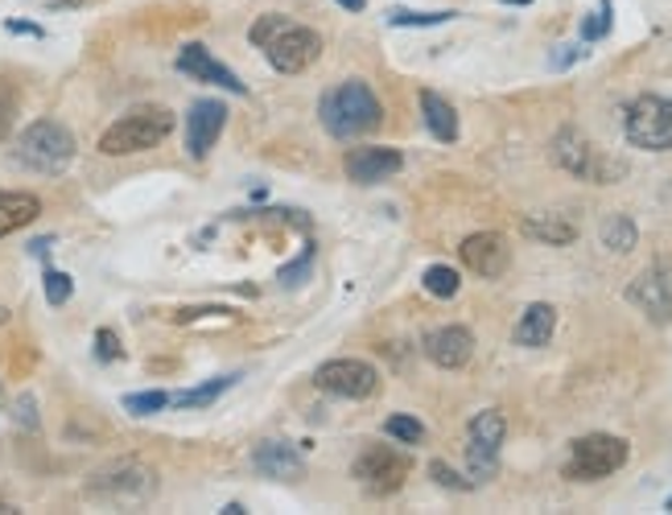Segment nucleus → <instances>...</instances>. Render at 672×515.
<instances>
[{
    "instance_id": "nucleus-31",
    "label": "nucleus",
    "mask_w": 672,
    "mask_h": 515,
    "mask_svg": "<svg viewBox=\"0 0 672 515\" xmlns=\"http://www.w3.org/2000/svg\"><path fill=\"white\" fill-rule=\"evenodd\" d=\"M71 293H75V280L66 277V273H59V268H50V273H46V301H50V305H66Z\"/></svg>"
},
{
    "instance_id": "nucleus-42",
    "label": "nucleus",
    "mask_w": 672,
    "mask_h": 515,
    "mask_svg": "<svg viewBox=\"0 0 672 515\" xmlns=\"http://www.w3.org/2000/svg\"><path fill=\"white\" fill-rule=\"evenodd\" d=\"M503 4H533V0H503Z\"/></svg>"
},
{
    "instance_id": "nucleus-5",
    "label": "nucleus",
    "mask_w": 672,
    "mask_h": 515,
    "mask_svg": "<svg viewBox=\"0 0 672 515\" xmlns=\"http://www.w3.org/2000/svg\"><path fill=\"white\" fill-rule=\"evenodd\" d=\"M632 457V445L614 434H586L577 437L570 445V457H565V478L574 482H598V478L623 470Z\"/></svg>"
},
{
    "instance_id": "nucleus-28",
    "label": "nucleus",
    "mask_w": 672,
    "mask_h": 515,
    "mask_svg": "<svg viewBox=\"0 0 672 515\" xmlns=\"http://www.w3.org/2000/svg\"><path fill=\"white\" fill-rule=\"evenodd\" d=\"M611 34V0H602L594 13H586L582 21V41H602Z\"/></svg>"
},
{
    "instance_id": "nucleus-29",
    "label": "nucleus",
    "mask_w": 672,
    "mask_h": 515,
    "mask_svg": "<svg viewBox=\"0 0 672 515\" xmlns=\"http://www.w3.org/2000/svg\"><path fill=\"white\" fill-rule=\"evenodd\" d=\"M165 404H170V392H133V397H124V409L133 416H153Z\"/></svg>"
},
{
    "instance_id": "nucleus-21",
    "label": "nucleus",
    "mask_w": 672,
    "mask_h": 515,
    "mask_svg": "<svg viewBox=\"0 0 672 515\" xmlns=\"http://www.w3.org/2000/svg\"><path fill=\"white\" fill-rule=\"evenodd\" d=\"M41 215V202L34 194H21V190H4L0 194V239L29 227Z\"/></svg>"
},
{
    "instance_id": "nucleus-8",
    "label": "nucleus",
    "mask_w": 672,
    "mask_h": 515,
    "mask_svg": "<svg viewBox=\"0 0 672 515\" xmlns=\"http://www.w3.org/2000/svg\"><path fill=\"white\" fill-rule=\"evenodd\" d=\"M508 437V420L499 409H483L471 416L466 425V466H471V482H487L499 470V445Z\"/></svg>"
},
{
    "instance_id": "nucleus-3",
    "label": "nucleus",
    "mask_w": 672,
    "mask_h": 515,
    "mask_svg": "<svg viewBox=\"0 0 672 515\" xmlns=\"http://www.w3.org/2000/svg\"><path fill=\"white\" fill-rule=\"evenodd\" d=\"M153 495H158V475L149 466L133 462V457L112 462V466H103V470L87 478V499L108 503V507H137V503H149Z\"/></svg>"
},
{
    "instance_id": "nucleus-11",
    "label": "nucleus",
    "mask_w": 672,
    "mask_h": 515,
    "mask_svg": "<svg viewBox=\"0 0 672 515\" xmlns=\"http://www.w3.org/2000/svg\"><path fill=\"white\" fill-rule=\"evenodd\" d=\"M264 59L273 62V71L281 75H301L306 66H314L322 59V38H318L314 29H306V25H289V29H281L277 38H269L264 46Z\"/></svg>"
},
{
    "instance_id": "nucleus-39",
    "label": "nucleus",
    "mask_w": 672,
    "mask_h": 515,
    "mask_svg": "<svg viewBox=\"0 0 672 515\" xmlns=\"http://www.w3.org/2000/svg\"><path fill=\"white\" fill-rule=\"evenodd\" d=\"M338 9H347V13H363L368 9V0H335Z\"/></svg>"
},
{
    "instance_id": "nucleus-15",
    "label": "nucleus",
    "mask_w": 672,
    "mask_h": 515,
    "mask_svg": "<svg viewBox=\"0 0 672 515\" xmlns=\"http://www.w3.org/2000/svg\"><path fill=\"white\" fill-rule=\"evenodd\" d=\"M421 351H425V359L437 363L441 372H458V367H466L471 355H475V335H471L466 326H437V330L425 335Z\"/></svg>"
},
{
    "instance_id": "nucleus-22",
    "label": "nucleus",
    "mask_w": 672,
    "mask_h": 515,
    "mask_svg": "<svg viewBox=\"0 0 672 515\" xmlns=\"http://www.w3.org/2000/svg\"><path fill=\"white\" fill-rule=\"evenodd\" d=\"M520 231L528 239H540V243H553V248H565L577 239V227L561 215H528L520 223Z\"/></svg>"
},
{
    "instance_id": "nucleus-40",
    "label": "nucleus",
    "mask_w": 672,
    "mask_h": 515,
    "mask_svg": "<svg viewBox=\"0 0 672 515\" xmlns=\"http://www.w3.org/2000/svg\"><path fill=\"white\" fill-rule=\"evenodd\" d=\"M29 252H34V256H46V252H50V239H34Z\"/></svg>"
},
{
    "instance_id": "nucleus-25",
    "label": "nucleus",
    "mask_w": 672,
    "mask_h": 515,
    "mask_svg": "<svg viewBox=\"0 0 672 515\" xmlns=\"http://www.w3.org/2000/svg\"><path fill=\"white\" fill-rule=\"evenodd\" d=\"M239 376H219L211 379V384H202V388H195V392H182V397H170V404H178V409H202V404H211V400H219L232 384H236Z\"/></svg>"
},
{
    "instance_id": "nucleus-12",
    "label": "nucleus",
    "mask_w": 672,
    "mask_h": 515,
    "mask_svg": "<svg viewBox=\"0 0 672 515\" xmlns=\"http://www.w3.org/2000/svg\"><path fill=\"white\" fill-rule=\"evenodd\" d=\"M627 301H632L648 322H656V326L672 322V273L664 264H652L648 273H639V277L632 280Z\"/></svg>"
},
{
    "instance_id": "nucleus-7",
    "label": "nucleus",
    "mask_w": 672,
    "mask_h": 515,
    "mask_svg": "<svg viewBox=\"0 0 672 515\" xmlns=\"http://www.w3.org/2000/svg\"><path fill=\"white\" fill-rule=\"evenodd\" d=\"M623 133L635 149H648V153L672 149V96H639L627 108Z\"/></svg>"
},
{
    "instance_id": "nucleus-18",
    "label": "nucleus",
    "mask_w": 672,
    "mask_h": 515,
    "mask_svg": "<svg viewBox=\"0 0 672 515\" xmlns=\"http://www.w3.org/2000/svg\"><path fill=\"white\" fill-rule=\"evenodd\" d=\"M252 466H257L264 478H301L306 475V457L297 454L294 445L285 441H260L252 450Z\"/></svg>"
},
{
    "instance_id": "nucleus-20",
    "label": "nucleus",
    "mask_w": 672,
    "mask_h": 515,
    "mask_svg": "<svg viewBox=\"0 0 672 515\" xmlns=\"http://www.w3.org/2000/svg\"><path fill=\"white\" fill-rule=\"evenodd\" d=\"M421 116H425V128L430 137L441 140V145H455L458 140V112L450 100H441L437 91H421Z\"/></svg>"
},
{
    "instance_id": "nucleus-36",
    "label": "nucleus",
    "mask_w": 672,
    "mask_h": 515,
    "mask_svg": "<svg viewBox=\"0 0 672 515\" xmlns=\"http://www.w3.org/2000/svg\"><path fill=\"white\" fill-rule=\"evenodd\" d=\"M577 59H582V50H577V46H557V54L549 59V66H553V71H565V66H574Z\"/></svg>"
},
{
    "instance_id": "nucleus-9",
    "label": "nucleus",
    "mask_w": 672,
    "mask_h": 515,
    "mask_svg": "<svg viewBox=\"0 0 672 515\" xmlns=\"http://www.w3.org/2000/svg\"><path fill=\"white\" fill-rule=\"evenodd\" d=\"M314 384L338 400H368L376 397L379 372L363 359H331L314 372Z\"/></svg>"
},
{
    "instance_id": "nucleus-14",
    "label": "nucleus",
    "mask_w": 672,
    "mask_h": 515,
    "mask_svg": "<svg viewBox=\"0 0 672 515\" xmlns=\"http://www.w3.org/2000/svg\"><path fill=\"white\" fill-rule=\"evenodd\" d=\"M458 256H462V264H466L475 277L491 280V277H499V273H508L512 248H508V239L499 236V231H475V236L462 239Z\"/></svg>"
},
{
    "instance_id": "nucleus-26",
    "label": "nucleus",
    "mask_w": 672,
    "mask_h": 515,
    "mask_svg": "<svg viewBox=\"0 0 672 515\" xmlns=\"http://www.w3.org/2000/svg\"><path fill=\"white\" fill-rule=\"evenodd\" d=\"M458 13L450 9H437V13H413V9H393L388 13V25L396 29H430V25H446V21H455Z\"/></svg>"
},
{
    "instance_id": "nucleus-30",
    "label": "nucleus",
    "mask_w": 672,
    "mask_h": 515,
    "mask_svg": "<svg viewBox=\"0 0 672 515\" xmlns=\"http://www.w3.org/2000/svg\"><path fill=\"white\" fill-rule=\"evenodd\" d=\"M310 264H314V248H306V252H301L294 264H285V268H281V277H277L281 289H297L301 280L310 277Z\"/></svg>"
},
{
    "instance_id": "nucleus-35",
    "label": "nucleus",
    "mask_w": 672,
    "mask_h": 515,
    "mask_svg": "<svg viewBox=\"0 0 672 515\" xmlns=\"http://www.w3.org/2000/svg\"><path fill=\"white\" fill-rule=\"evenodd\" d=\"M96 359L99 363H116V359H124V347H120L116 330H96Z\"/></svg>"
},
{
    "instance_id": "nucleus-38",
    "label": "nucleus",
    "mask_w": 672,
    "mask_h": 515,
    "mask_svg": "<svg viewBox=\"0 0 672 515\" xmlns=\"http://www.w3.org/2000/svg\"><path fill=\"white\" fill-rule=\"evenodd\" d=\"M4 29L9 34H34V38H41V25H29V21H4Z\"/></svg>"
},
{
    "instance_id": "nucleus-4",
    "label": "nucleus",
    "mask_w": 672,
    "mask_h": 515,
    "mask_svg": "<svg viewBox=\"0 0 672 515\" xmlns=\"http://www.w3.org/2000/svg\"><path fill=\"white\" fill-rule=\"evenodd\" d=\"M75 158V137L59 120H34L17 137V161L34 174H62Z\"/></svg>"
},
{
    "instance_id": "nucleus-41",
    "label": "nucleus",
    "mask_w": 672,
    "mask_h": 515,
    "mask_svg": "<svg viewBox=\"0 0 672 515\" xmlns=\"http://www.w3.org/2000/svg\"><path fill=\"white\" fill-rule=\"evenodd\" d=\"M4 322H9V310H4V305H0V326H4Z\"/></svg>"
},
{
    "instance_id": "nucleus-34",
    "label": "nucleus",
    "mask_w": 672,
    "mask_h": 515,
    "mask_svg": "<svg viewBox=\"0 0 672 515\" xmlns=\"http://www.w3.org/2000/svg\"><path fill=\"white\" fill-rule=\"evenodd\" d=\"M294 21L289 17H281V13H269V17H260L257 25H252V46H264L269 38H277L281 29H289Z\"/></svg>"
},
{
    "instance_id": "nucleus-16",
    "label": "nucleus",
    "mask_w": 672,
    "mask_h": 515,
    "mask_svg": "<svg viewBox=\"0 0 672 515\" xmlns=\"http://www.w3.org/2000/svg\"><path fill=\"white\" fill-rule=\"evenodd\" d=\"M223 124H227V108H223L219 100L190 103V112H186V149H190V158L202 161L211 149H215Z\"/></svg>"
},
{
    "instance_id": "nucleus-19",
    "label": "nucleus",
    "mask_w": 672,
    "mask_h": 515,
    "mask_svg": "<svg viewBox=\"0 0 672 515\" xmlns=\"http://www.w3.org/2000/svg\"><path fill=\"white\" fill-rule=\"evenodd\" d=\"M557 330V310L549 305V301H533L524 314H520V322H515V347H549V338H553Z\"/></svg>"
},
{
    "instance_id": "nucleus-43",
    "label": "nucleus",
    "mask_w": 672,
    "mask_h": 515,
    "mask_svg": "<svg viewBox=\"0 0 672 515\" xmlns=\"http://www.w3.org/2000/svg\"><path fill=\"white\" fill-rule=\"evenodd\" d=\"M664 507H669V512H672V495H669V503H664Z\"/></svg>"
},
{
    "instance_id": "nucleus-2",
    "label": "nucleus",
    "mask_w": 672,
    "mask_h": 515,
    "mask_svg": "<svg viewBox=\"0 0 672 515\" xmlns=\"http://www.w3.org/2000/svg\"><path fill=\"white\" fill-rule=\"evenodd\" d=\"M174 133V112L170 108H158V103H145V108H133L128 116H120L103 137H99V153L103 158H133V153H145Z\"/></svg>"
},
{
    "instance_id": "nucleus-6",
    "label": "nucleus",
    "mask_w": 672,
    "mask_h": 515,
    "mask_svg": "<svg viewBox=\"0 0 672 515\" xmlns=\"http://www.w3.org/2000/svg\"><path fill=\"white\" fill-rule=\"evenodd\" d=\"M549 153H553V161L565 169V174H574V178H582V181H598V186H607V181L623 178V165L611 158H602V153H598L577 128H561V133L553 137V145H549Z\"/></svg>"
},
{
    "instance_id": "nucleus-23",
    "label": "nucleus",
    "mask_w": 672,
    "mask_h": 515,
    "mask_svg": "<svg viewBox=\"0 0 672 515\" xmlns=\"http://www.w3.org/2000/svg\"><path fill=\"white\" fill-rule=\"evenodd\" d=\"M635 243H639V231L627 215H607L602 218V248H611L619 256H627Z\"/></svg>"
},
{
    "instance_id": "nucleus-13",
    "label": "nucleus",
    "mask_w": 672,
    "mask_h": 515,
    "mask_svg": "<svg viewBox=\"0 0 672 515\" xmlns=\"http://www.w3.org/2000/svg\"><path fill=\"white\" fill-rule=\"evenodd\" d=\"M400 149H388V145H359V149H347L343 158V169L356 186H376V181H388L393 174H400Z\"/></svg>"
},
{
    "instance_id": "nucleus-27",
    "label": "nucleus",
    "mask_w": 672,
    "mask_h": 515,
    "mask_svg": "<svg viewBox=\"0 0 672 515\" xmlns=\"http://www.w3.org/2000/svg\"><path fill=\"white\" fill-rule=\"evenodd\" d=\"M384 434L393 437V441H400V445H421V441H425V425H421L416 416L396 413L384 420Z\"/></svg>"
},
{
    "instance_id": "nucleus-32",
    "label": "nucleus",
    "mask_w": 672,
    "mask_h": 515,
    "mask_svg": "<svg viewBox=\"0 0 672 515\" xmlns=\"http://www.w3.org/2000/svg\"><path fill=\"white\" fill-rule=\"evenodd\" d=\"M430 478H434L437 487H446V491H471V487H475L471 478H462L458 470H450L446 462H430Z\"/></svg>"
},
{
    "instance_id": "nucleus-24",
    "label": "nucleus",
    "mask_w": 672,
    "mask_h": 515,
    "mask_svg": "<svg viewBox=\"0 0 672 515\" xmlns=\"http://www.w3.org/2000/svg\"><path fill=\"white\" fill-rule=\"evenodd\" d=\"M421 285H425V293L450 301L458 289H462V277H458L450 264H430V268H425V277H421Z\"/></svg>"
},
{
    "instance_id": "nucleus-37",
    "label": "nucleus",
    "mask_w": 672,
    "mask_h": 515,
    "mask_svg": "<svg viewBox=\"0 0 672 515\" xmlns=\"http://www.w3.org/2000/svg\"><path fill=\"white\" fill-rule=\"evenodd\" d=\"M17 420L25 425V429H34L38 425V416H34V400L29 397H21V404H17Z\"/></svg>"
},
{
    "instance_id": "nucleus-17",
    "label": "nucleus",
    "mask_w": 672,
    "mask_h": 515,
    "mask_svg": "<svg viewBox=\"0 0 672 515\" xmlns=\"http://www.w3.org/2000/svg\"><path fill=\"white\" fill-rule=\"evenodd\" d=\"M178 71L182 75H190V79L198 83H215V87H223V91H232V96H244L248 87L239 83V75L232 71V66H223V62L202 46V41H190V46H182L178 54Z\"/></svg>"
},
{
    "instance_id": "nucleus-1",
    "label": "nucleus",
    "mask_w": 672,
    "mask_h": 515,
    "mask_svg": "<svg viewBox=\"0 0 672 515\" xmlns=\"http://www.w3.org/2000/svg\"><path fill=\"white\" fill-rule=\"evenodd\" d=\"M318 116H322V128L335 140H359L368 133H376L384 124V108H379L376 91L363 79H347L338 83L335 91H326L322 103H318Z\"/></svg>"
},
{
    "instance_id": "nucleus-33",
    "label": "nucleus",
    "mask_w": 672,
    "mask_h": 515,
    "mask_svg": "<svg viewBox=\"0 0 672 515\" xmlns=\"http://www.w3.org/2000/svg\"><path fill=\"white\" fill-rule=\"evenodd\" d=\"M13 120H17V91L0 79V140L13 133Z\"/></svg>"
},
{
    "instance_id": "nucleus-10",
    "label": "nucleus",
    "mask_w": 672,
    "mask_h": 515,
    "mask_svg": "<svg viewBox=\"0 0 672 515\" xmlns=\"http://www.w3.org/2000/svg\"><path fill=\"white\" fill-rule=\"evenodd\" d=\"M409 470H413L409 454H400L393 445H368L356 462V478L372 495H393V491H400Z\"/></svg>"
}]
</instances>
